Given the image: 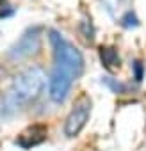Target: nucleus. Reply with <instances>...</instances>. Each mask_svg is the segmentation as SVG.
<instances>
[{"mask_svg":"<svg viewBox=\"0 0 146 151\" xmlns=\"http://www.w3.org/2000/svg\"><path fill=\"white\" fill-rule=\"evenodd\" d=\"M45 84H46V75L41 68H36V66L27 68L25 71L16 75L9 94L4 98L2 117L11 116L18 109V105L29 103V101H34L36 98H39V94L45 89Z\"/></svg>","mask_w":146,"mask_h":151,"instance_id":"obj_1","label":"nucleus"},{"mask_svg":"<svg viewBox=\"0 0 146 151\" xmlns=\"http://www.w3.org/2000/svg\"><path fill=\"white\" fill-rule=\"evenodd\" d=\"M48 34H50L48 39H50V43L53 46V53H55V68L64 71L66 75H69L73 80H77L84 71L82 53L71 43H68L57 30H50Z\"/></svg>","mask_w":146,"mask_h":151,"instance_id":"obj_2","label":"nucleus"},{"mask_svg":"<svg viewBox=\"0 0 146 151\" xmlns=\"http://www.w3.org/2000/svg\"><path fill=\"white\" fill-rule=\"evenodd\" d=\"M41 39H43V29L41 27H32L29 29L11 48L9 57L14 60H22L27 59L30 55H34L39 48H41Z\"/></svg>","mask_w":146,"mask_h":151,"instance_id":"obj_3","label":"nucleus"},{"mask_svg":"<svg viewBox=\"0 0 146 151\" xmlns=\"http://www.w3.org/2000/svg\"><path fill=\"white\" fill-rule=\"evenodd\" d=\"M89 116H91V100L87 96H82L75 107L71 109L69 116L66 117V123H64V133L68 137H77L82 128L86 126V123L89 121Z\"/></svg>","mask_w":146,"mask_h":151,"instance_id":"obj_4","label":"nucleus"},{"mask_svg":"<svg viewBox=\"0 0 146 151\" xmlns=\"http://www.w3.org/2000/svg\"><path fill=\"white\" fill-rule=\"evenodd\" d=\"M71 84H73V78L69 77V75H66L64 71L53 68V71L50 75V82H48V94H50V98L55 103H62L68 98V94H69Z\"/></svg>","mask_w":146,"mask_h":151,"instance_id":"obj_5","label":"nucleus"},{"mask_svg":"<svg viewBox=\"0 0 146 151\" xmlns=\"http://www.w3.org/2000/svg\"><path fill=\"white\" fill-rule=\"evenodd\" d=\"M46 133H48V130H46L45 124H34V126L27 128V130L18 137V144H20L22 147L29 149V147H32V146L41 144V142L46 139Z\"/></svg>","mask_w":146,"mask_h":151,"instance_id":"obj_6","label":"nucleus"},{"mask_svg":"<svg viewBox=\"0 0 146 151\" xmlns=\"http://www.w3.org/2000/svg\"><path fill=\"white\" fill-rule=\"evenodd\" d=\"M100 60L105 66V69H109V71L119 69V64H121L118 50L112 48V46H102L100 48Z\"/></svg>","mask_w":146,"mask_h":151,"instance_id":"obj_7","label":"nucleus"},{"mask_svg":"<svg viewBox=\"0 0 146 151\" xmlns=\"http://www.w3.org/2000/svg\"><path fill=\"white\" fill-rule=\"evenodd\" d=\"M103 84H105L112 93H125V91H126V86H125V84H121V82H118L116 78H111V77H105V78H103Z\"/></svg>","mask_w":146,"mask_h":151,"instance_id":"obj_8","label":"nucleus"},{"mask_svg":"<svg viewBox=\"0 0 146 151\" xmlns=\"http://www.w3.org/2000/svg\"><path fill=\"white\" fill-rule=\"evenodd\" d=\"M121 25H123V27H126V29H134V27H137V25H139V20H137L135 13L128 11V13L121 18Z\"/></svg>","mask_w":146,"mask_h":151,"instance_id":"obj_9","label":"nucleus"},{"mask_svg":"<svg viewBox=\"0 0 146 151\" xmlns=\"http://www.w3.org/2000/svg\"><path fill=\"white\" fill-rule=\"evenodd\" d=\"M132 68H134V78H135V82H141V80H142V75H144V66H142V62H141V60H134Z\"/></svg>","mask_w":146,"mask_h":151,"instance_id":"obj_10","label":"nucleus"}]
</instances>
